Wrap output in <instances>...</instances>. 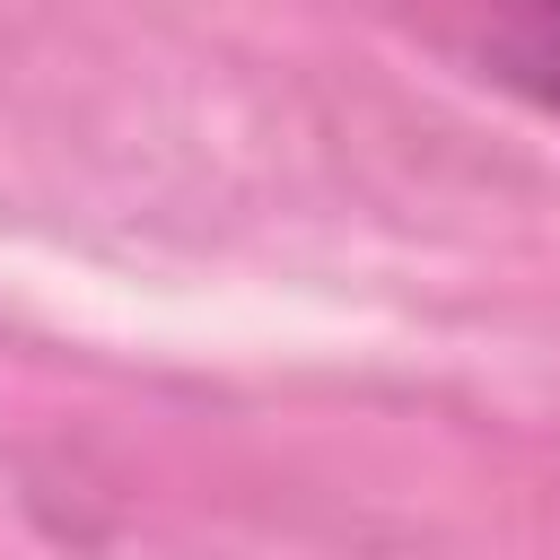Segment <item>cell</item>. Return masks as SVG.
Here are the masks:
<instances>
[{
  "instance_id": "6da1fadb",
  "label": "cell",
  "mask_w": 560,
  "mask_h": 560,
  "mask_svg": "<svg viewBox=\"0 0 560 560\" xmlns=\"http://www.w3.org/2000/svg\"><path fill=\"white\" fill-rule=\"evenodd\" d=\"M490 9V61L525 96L560 114V0H481Z\"/></svg>"
}]
</instances>
